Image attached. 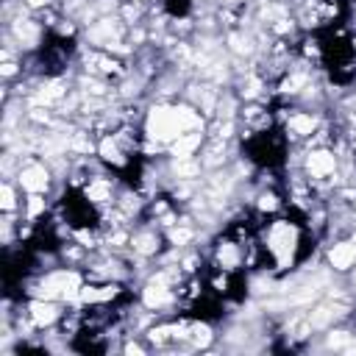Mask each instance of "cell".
Wrapping results in <instances>:
<instances>
[{
	"label": "cell",
	"instance_id": "5",
	"mask_svg": "<svg viewBox=\"0 0 356 356\" xmlns=\"http://www.w3.org/2000/svg\"><path fill=\"white\" fill-rule=\"evenodd\" d=\"M81 192H83V197H86L97 211L111 209V206H114V200H117V195H120L117 181H114V178H108L103 170L92 172V175L86 178V184L81 186Z\"/></svg>",
	"mask_w": 356,
	"mask_h": 356
},
{
	"label": "cell",
	"instance_id": "3",
	"mask_svg": "<svg viewBox=\"0 0 356 356\" xmlns=\"http://www.w3.org/2000/svg\"><path fill=\"white\" fill-rule=\"evenodd\" d=\"M245 242L234 239L228 231L222 236H217L211 242V267H220V270H228V273H239L245 267Z\"/></svg>",
	"mask_w": 356,
	"mask_h": 356
},
{
	"label": "cell",
	"instance_id": "8",
	"mask_svg": "<svg viewBox=\"0 0 356 356\" xmlns=\"http://www.w3.org/2000/svg\"><path fill=\"white\" fill-rule=\"evenodd\" d=\"M339 195H342V200L350 206V211L356 214V186H342V189H339Z\"/></svg>",
	"mask_w": 356,
	"mask_h": 356
},
{
	"label": "cell",
	"instance_id": "7",
	"mask_svg": "<svg viewBox=\"0 0 356 356\" xmlns=\"http://www.w3.org/2000/svg\"><path fill=\"white\" fill-rule=\"evenodd\" d=\"M353 339H356V334H350L345 328H328L325 331V348H334V350H348Z\"/></svg>",
	"mask_w": 356,
	"mask_h": 356
},
{
	"label": "cell",
	"instance_id": "2",
	"mask_svg": "<svg viewBox=\"0 0 356 356\" xmlns=\"http://www.w3.org/2000/svg\"><path fill=\"white\" fill-rule=\"evenodd\" d=\"M53 178H56L53 167L44 164L42 159H25V161H19L17 175H14V181L22 189V195H50Z\"/></svg>",
	"mask_w": 356,
	"mask_h": 356
},
{
	"label": "cell",
	"instance_id": "6",
	"mask_svg": "<svg viewBox=\"0 0 356 356\" xmlns=\"http://www.w3.org/2000/svg\"><path fill=\"white\" fill-rule=\"evenodd\" d=\"M325 264L334 273H350L356 267V236L345 234V236L334 239V245L325 248Z\"/></svg>",
	"mask_w": 356,
	"mask_h": 356
},
{
	"label": "cell",
	"instance_id": "4",
	"mask_svg": "<svg viewBox=\"0 0 356 356\" xmlns=\"http://www.w3.org/2000/svg\"><path fill=\"white\" fill-rule=\"evenodd\" d=\"M284 134H286V139H292V142H306V139H312L317 131H320V125L325 122L317 111H312V108H292L284 120Z\"/></svg>",
	"mask_w": 356,
	"mask_h": 356
},
{
	"label": "cell",
	"instance_id": "1",
	"mask_svg": "<svg viewBox=\"0 0 356 356\" xmlns=\"http://www.w3.org/2000/svg\"><path fill=\"white\" fill-rule=\"evenodd\" d=\"M261 250L264 259H270V270H289L300 253H303V228L295 220L286 217H273L270 222L261 225Z\"/></svg>",
	"mask_w": 356,
	"mask_h": 356
}]
</instances>
